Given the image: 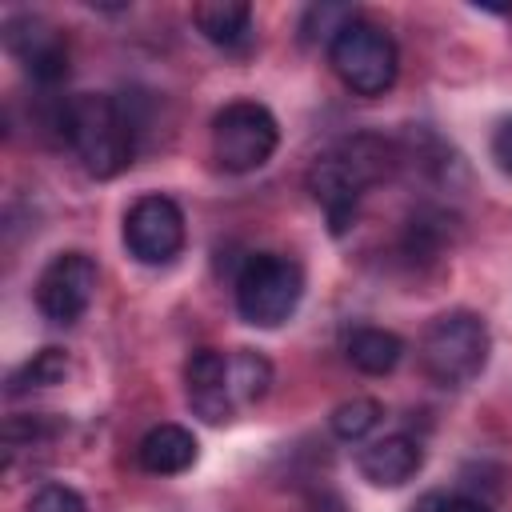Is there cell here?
Instances as JSON below:
<instances>
[{"mask_svg": "<svg viewBox=\"0 0 512 512\" xmlns=\"http://www.w3.org/2000/svg\"><path fill=\"white\" fill-rule=\"evenodd\" d=\"M56 124H60V136L68 140V148L76 152V160L88 176L112 180L132 164L136 136H132L128 112L116 104V96L80 92V96L60 104Z\"/></svg>", "mask_w": 512, "mask_h": 512, "instance_id": "1", "label": "cell"}, {"mask_svg": "<svg viewBox=\"0 0 512 512\" xmlns=\"http://www.w3.org/2000/svg\"><path fill=\"white\" fill-rule=\"evenodd\" d=\"M396 168V152L384 136H352L344 140L336 152L320 156L312 168H308V192L316 196V204L324 208L332 232L340 236L352 216H356V204L364 196L368 184L392 176Z\"/></svg>", "mask_w": 512, "mask_h": 512, "instance_id": "2", "label": "cell"}, {"mask_svg": "<svg viewBox=\"0 0 512 512\" xmlns=\"http://www.w3.org/2000/svg\"><path fill=\"white\" fill-rule=\"evenodd\" d=\"M492 336L476 312H440L420 336V368L440 388H464L488 368Z\"/></svg>", "mask_w": 512, "mask_h": 512, "instance_id": "3", "label": "cell"}, {"mask_svg": "<svg viewBox=\"0 0 512 512\" xmlns=\"http://www.w3.org/2000/svg\"><path fill=\"white\" fill-rule=\"evenodd\" d=\"M236 312L252 328H280L300 296H304V268L280 252H256L236 272Z\"/></svg>", "mask_w": 512, "mask_h": 512, "instance_id": "4", "label": "cell"}, {"mask_svg": "<svg viewBox=\"0 0 512 512\" xmlns=\"http://www.w3.org/2000/svg\"><path fill=\"white\" fill-rule=\"evenodd\" d=\"M328 64L340 76V84L348 92H356V96H384L400 76L396 40L380 24H372L364 16H356L352 24H344L332 36Z\"/></svg>", "mask_w": 512, "mask_h": 512, "instance_id": "5", "label": "cell"}, {"mask_svg": "<svg viewBox=\"0 0 512 512\" xmlns=\"http://www.w3.org/2000/svg\"><path fill=\"white\" fill-rule=\"evenodd\" d=\"M280 144L276 116L256 100H232L212 116V156L224 172H256Z\"/></svg>", "mask_w": 512, "mask_h": 512, "instance_id": "6", "label": "cell"}, {"mask_svg": "<svg viewBox=\"0 0 512 512\" xmlns=\"http://www.w3.org/2000/svg\"><path fill=\"white\" fill-rule=\"evenodd\" d=\"M188 228L172 196L148 192L124 212V248L140 264H172L184 252Z\"/></svg>", "mask_w": 512, "mask_h": 512, "instance_id": "7", "label": "cell"}, {"mask_svg": "<svg viewBox=\"0 0 512 512\" xmlns=\"http://www.w3.org/2000/svg\"><path fill=\"white\" fill-rule=\"evenodd\" d=\"M96 280H100V268L88 252L72 248V252H56L44 272L36 276V308L44 320L52 324H76L92 296H96Z\"/></svg>", "mask_w": 512, "mask_h": 512, "instance_id": "8", "label": "cell"}, {"mask_svg": "<svg viewBox=\"0 0 512 512\" xmlns=\"http://www.w3.org/2000/svg\"><path fill=\"white\" fill-rule=\"evenodd\" d=\"M4 48L8 56L20 60V68L36 80V84H56L68 76V44L64 32L56 24H48L44 16L20 12L4 20Z\"/></svg>", "mask_w": 512, "mask_h": 512, "instance_id": "9", "label": "cell"}, {"mask_svg": "<svg viewBox=\"0 0 512 512\" xmlns=\"http://www.w3.org/2000/svg\"><path fill=\"white\" fill-rule=\"evenodd\" d=\"M188 408L208 424H228L236 404L228 396V356L216 348H196L184 364Z\"/></svg>", "mask_w": 512, "mask_h": 512, "instance_id": "10", "label": "cell"}, {"mask_svg": "<svg viewBox=\"0 0 512 512\" xmlns=\"http://www.w3.org/2000/svg\"><path fill=\"white\" fill-rule=\"evenodd\" d=\"M420 464H424V448L404 432L372 440L356 456V468L372 488H400L420 472Z\"/></svg>", "mask_w": 512, "mask_h": 512, "instance_id": "11", "label": "cell"}, {"mask_svg": "<svg viewBox=\"0 0 512 512\" xmlns=\"http://www.w3.org/2000/svg\"><path fill=\"white\" fill-rule=\"evenodd\" d=\"M136 456H140V468L152 476H180L196 464L200 444L184 424H156L144 432Z\"/></svg>", "mask_w": 512, "mask_h": 512, "instance_id": "12", "label": "cell"}, {"mask_svg": "<svg viewBox=\"0 0 512 512\" xmlns=\"http://www.w3.org/2000/svg\"><path fill=\"white\" fill-rule=\"evenodd\" d=\"M192 24L216 48H240L252 36V4L244 0H204L192 8Z\"/></svg>", "mask_w": 512, "mask_h": 512, "instance_id": "13", "label": "cell"}, {"mask_svg": "<svg viewBox=\"0 0 512 512\" xmlns=\"http://www.w3.org/2000/svg\"><path fill=\"white\" fill-rule=\"evenodd\" d=\"M344 352H348V364L356 372H364V376H388L400 364V356H404V340L396 332H388V328L364 324V328H356L348 336Z\"/></svg>", "mask_w": 512, "mask_h": 512, "instance_id": "14", "label": "cell"}, {"mask_svg": "<svg viewBox=\"0 0 512 512\" xmlns=\"http://www.w3.org/2000/svg\"><path fill=\"white\" fill-rule=\"evenodd\" d=\"M268 388H272V364H268V356H260L252 348H236L228 356V396H232V404L236 408L256 404V400L268 396Z\"/></svg>", "mask_w": 512, "mask_h": 512, "instance_id": "15", "label": "cell"}, {"mask_svg": "<svg viewBox=\"0 0 512 512\" xmlns=\"http://www.w3.org/2000/svg\"><path fill=\"white\" fill-rule=\"evenodd\" d=\"M72 372V360L64 348H40L32 360H24L12 376H8V396H20V392H32V388H56L64 384Z\"/></svg>", "mask_w": 512, "mask_h": 512, "instance_id": "16", "label": "cell"}, {"mask_svg": "<svg viewBox=\"0 0 512 512\" xmlns=\"http://www.w3.org/2000/svg\"><path fill=\"white\" fill-rule=\"evenodd\" d=\"M380 416H384V404H380V400H372V396H352V400H344V404L332 408L328 428H332L340 440H364V436L380 424Z\"/></svg>", "mask_w": 512, "mask_h": 512, "instance_id": "17", "label": "cell"}, {"mask_svg": "<svg viewBox=\"0 0 512 512\" xmlns=\"http://www.w3.org/2000/svg\"><path fill=\"white\" fill-rule=\"evenodd\" d=\"M444 248V212H416L404 228V256L412 260H436V252Z\"/></svg>", "mask_w": 512, "mask_h": 512, "instance_id": "18", "label": "cell"}, {"mask_svg": "<svg viewBox=\"0 0 512 512\" xmlns=\"http://www.w3.org/2000/svg\"><path fill=\"white\" fill-rule=\"evenodd\" d=\"M352 20H356V8H348V4H312V8L304 12V20H300V32H304V40L324 36V40L332 44V36H336L344 24H352Z\"/></svg>", "mask_w": 512, "mask_h": 512, "instance_id": "19", "label": "cell"}, {"mask_svg": "<svg viewBox=\"0 0 512 512\" xmlns=\"http://www.w3.org/2000/svg\"><path fill=\"white\" fill-rule=\"evenodd\" d=\"M60 432V420H48V416H8L4 420V444L8 452L24 448V444H40L48 436Z\"/></svg>", "mask_w": 512, "mask_h": 512, "instance_id": "20", "label": "cell"}, {"mask_svg": "<svg viewBox=\"0 0 512 512\" xmlns=\"http://www.w3.org/2000/svg\"><path fill=\"white\" fill-rule=\"evenodd\" d=\"M24 512H88V504L68 484H44V488L32 492V500H28Z\"/></svg>", "mask_w": 512, "mask_h": 512, "instance_id": "21", "label": "cell"}, {"mask_svg": "<svg viewBox=\"0 0 512 512\" xmlns=\"http://www.w3.org/2000/svg\"><path fill=\"white\" fill-rule=\"evenodd\" d=\"M492 160L504 176H512V116H504L492 132Z\"/></svg>", "mask_w": 512, "mask_h": 512, "instance_id": "22", "label": "cell"}, {"mask_svg": "<svg viewBox=\"0 0 512 512\" xmlns=\"http://www.w3.org/2000/svg\"><path fill=\"white\" fill-rule=\"evenodd\" d=\"M416 512H488V508L472 496H424Z\"/></svg>", "mask_w": 512, "mask_h": 512, "instance_id": "23", "label": "cell"}, {"mask_svg": "<svg viewBox=\"0 0 512 512\" xmlns=\"http://www.w3.org/2000/svg\"><path fill=\"white\" fill-rule=\"evenodd\" d=\"M316 512H340V504H336V500H328V504H320Z\"/></svg>", "mask_w": 512, "mask_h": 512, "instance_id": "24", "label": "cell"}]
</instances>
